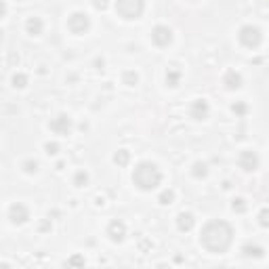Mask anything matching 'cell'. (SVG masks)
Instances as JSON below:
<instances>
[{
  "label": "cell",
  "instance_id": "cell-1",
  "mask_svg": "<svg viewBox=\"0 0 269 269\" xmlns=\"http://www.w3.org/2000/svg\"><path fill=\"white\" fill-rule=\"evenodd\" d=\"M234 238V229L225 221H210L200 234V244L213 254L225 252Z\"/></svg>",
  "mask_w": 269,
  "mask_h": 269
},
{
  "label": "cell",
  "instance_id": "cell-2",
  "mask_svg": "<svg viewBox=\"0 0 269 269\" xmlns=\"http://www.w3.org/2000/svg\"><path fill=\"white\" fill-rule=\"evenodd\" d=\"M160 181H162V172H160L158 166L151 164V162H141L133 172V183L143 191L158 187Z\"/></svg>",
  "mask_w": 269,
  "mask_h": 269
},
{
  "label": "cell",
  "instance_id": "cell-3",
  "mask_svg": "<svg viewBox=\"0 0 269 269\" xmlns=\"http://www.w3.org/2000/svg\"><path fill=\"white\" fill-rule=\"evenodd\" d=\"M145 9V0H116V11L124 19H139Z\"/></svg>",
  "mask_w": 269,
  "mask_h": 269
},
{
  "label": "cell",
  "instance_id": "cell-4",
  "mask_svg": "<svg viewBox=\"0 0 269 269\" xmlns=\"http://www.w3.org/2000/svg\"><path fill=\"white\" fill-rule=\"evenodd\" d=\"M261 38H263V36H261V30L254 28V25H244V28L240 30V42L244 44V47H248V49L259 47Z\"/></svg>",
  "mask_w": 269,
  "mask_h": 269
},
{
  "label": "cell",
  "instance_id": "cell-5",
  "mask_svg": "<svg viewBox=\"0 0 269 269\" xmlns=\"http://www.w3.org/2000/svg\"><path fill=\"white\" fill-rule=\"evenodd\" d=\"M88 25H91V21H88V15H84V13H74V15L67 19V28H69V32H74V34H84L88 30Z\"/></svg>",
  "mask_w": 269,
  "mask_h": 269
},
{
  "label": "cell",
  "instance_id": "cell-6",
  "mask_svg": "<svg viewBox=\"0 0 269 269\" xmlns=\"http://www.w3.org/2000/svg\"><path fill=\"white\" fill-rule=\"evenodd\" d=\"M151 40L156 47H168L172 42V32L170 28H166V25H156L151 32Z\"/></svg>",
  "mask_w": 269,
  "mask_h": 269
},
{
  "label": "cell",
  "instance_id": "cell-7",
  "mask_svg": "<svg viewBox=\"0 0 269 269\" xmlns=\"http://www.w3.org/2000/svg\"><path fill=\"white\" fill-rule=\"evenodd\" d=\"M9 219L13 223H19V225H21V223H25L30 219V210L25 208L23 204H13L11 210H9Z\"/></svg>",
  "mask_w": 269,
  "mask_h": 269
},
{
  "label": "cell",
  "instance_id": "cell-8",
  "mask_svg": "<svg viewBox=\"0 0 269 269\" xmlns=\"http://www.w3.org/2000/svg\"><path fill=\"white\" fill-rule=\"evenodd\" d=\"M107 234H110V238H112L114 242H122L124 234H126L124 223H122V221H112V225L107 227Z\"/></svg>",
  "mask_w": 269,
  "mask_h": 269
},
{
  "label": "cell",
  "instance_id": "cell-9",
  "mask_svg": "<svg viewBox=\"0 0 269 269\" xmlns=\"http://www.w3.org/2000/svg\"><path fill=\"white\" fill-rule=\"evenodd\" d=\"M69 126H72V122H69V118H66V116H59L50 122V129H53L57 134H67Z\"/></svg>",
  "mask_w": 269,
  "mask_h": 269
},
{
  "label": "cell",
  "instance_id": "cell-10",
  "mask_svg": "<svg viewBox=\"0 0 269 269\" xmlns=\"http://www.w3.org/2000/svg\"><path fill=\"white\" fill-rule=\"evenodd\" d=\"M257 162H259V160H257V156H254L252 151H244L240 156V166L244 170H254V168H257Z\"/></svg>",
  "mask_w": 269,
  "mask_h": 269
},
{
  "label": "cell",
  "instance_id": "cell-11",
  "mask_svg": "<svg viewBox=\"0 0 269 269\" xmlns=\"http://www.w3.org/2000/svg\"><path fill=\"white\" fill-rule=\"evenodd\" d=\"M206 114H208V105L204 103V101H196L194 105H191V116H194L196 120H204L206 118Z\"/></svg>",
  "mask_w": 269,
  "mask_h": 269
},
{
  "label": "cell",
  "instance_id": "cell-12",
  "mask_svg": "<svg viewBox=\"0 0 269 269\" xmlns=\"http://www.w3.org/2000/svg\"><path fill=\"white\" fill-rule=\"evenodd\" d=\"M177 225H179L181 232H189V229L194 227V217H191L189 213H181L179 219H177Z\"/></svg>",
  "mask_w": 269,
  "mask_h": 269
},
{
  "label": "cell",
  "instance_id": "cell-13",
  "mask_svg": "<svg viewBox=\"0 0 269 269\" xmlns=\"http://www.w3.org/2000/svg\"><path fill=\"white\" fill-rule=\"evenodd\" d=\"M28 32L30 34H34V36H38L42 32V21L38 17H32L30 21H28Z\"/></svg>",
  "mask_w": 269,
  "mask_h": 269
},
{
  "label": "cell",
  "instance_id": "cell-14",
  "mask_svg": "<svg viewBox=\"0 0 269 269\" xmlns=\"http://www.w3.org/2000/svg\"><path fill=\"white\" fill-rule=\"evenodd\" d=\"M179 72H175V69H168V72H166V82H168L170 86H177L179 84Z\"/></svg>",
  "mask_w": 269,
  "mask_h": 269
},
{
  "label": "cell",
  "instance_id": "cell-15",
  "mask_svg": "<svg viewBox=\"0 0 269 269\" xmlns=\"http://www.w3.org/2000/svg\"><path fill=\"white\" fill-rule=\"evenodd\" d=\"M225 82H232V84H227L229 88H238V86H240V76L234 74V72H229L227 78H225Z\"/></svg>",
  "mask_w": 269,
  "mask_h": 269
},
{
  "label": "cell",
  "instance_id": "cell-16",
  "mask_svg": "<svg viewBox=\"0 0 269 269\" xmlns=\"http://www.w3.org/2000/svg\"><path fill=\"white\" fill-rule=\"evenodd\" d=\"M244 254L246 257H251V254H254V257H261L263 254V248H259V246H244Z\"/></svg>",
  "mask_w": 269,
  "mask_h": 269
},
{
  "label": "cell",
  "instance_id": "cell-17",
  "mask_svg": "<svg viewBox=\"0 0 269 269\" xmlns=\"http://www.w3.org/2000/svg\"><path fill=\"white\" fill-rule=\"evenodd\" d=\"M116 162L118 164H126V162H129V151H120V156H118V153H116Z\"/></svg>",
  "mask_w": 269,
  "mask_h": 269
},
{
  "label": "cell",
  "instance_id": "cell-18",
  "mask_svg": "<svg viewBox=\"0 0 269 269\" xmlns=\"http://www.w3.org/2000/svg\"><path fill=\"white\" fill-rule=\"evenodd\" d=\"M170 200H172V191H164L162 198H160V202H162V204H170Z\"/></svg>",
  "mask_w": 269,
  "mask_h": 269
},
{
  "label": "cell",
  "instance_id": "cell-19",
  "mask_svg": "<svg viewBox=\"0 0 269 269\" xmlns=\"http://www.w3.org/2000/svg\"><path fill=\"white\" fill-rule=\"evenodd\" d=\"M13 82H15V86H25V78H23V76H15Z\"/></svg>",
  "mask_w": 269,
  "mask_h": 269
},
{
  "label": "cell",
  "instance_id": "cell-20",
  "mask_svg": "<svg viewBox=\"0 0 269 269\" xmlns=\"http://www.w3.org/2000/svg\"><path fill=\"white\" fill-rule=\"evenodd\" d=\"M36 162H25V170H28V172H36Z\"/></svg>",
  "mask_w": 269,
  "mask_h": 269
},
{
  "label": "cell",
  "instance_id": "cell-21",
  "mask_svg": "<svg viewBox=\"0 0 269 269\" xmlns=\"http://www.w3.org/2000/svg\"><path fill=\"white\" fill-rule=\"evenodd\" d=\"M95 6H97V9H105V6H107V0H95Z\"/></svg>",
  "mask_w": 269,
  "mask_h": 269
},
{
  "label": "cell",
  "instance_id": "cell-22",
  "mask_svg": "<svg viewBox=\"0 0 269 269\" xmlns=\"http://www.w3.org/2000/svg\"><path fill=\"white\" fill-rule=\"evenodd\" d=\"M86 183V172H78V177H76V183Z\"/></svg>",
  "mask_w": 269,
  "mask_h": 269
},
{
  "label": "cell",
  "instance_id": "cell-23",
  "mask_svg": "<svg viewBox=\"0 0 269 269\" xmlns=\"http://www.w3.org/2000/svg\"><path fill=\"white\" fill-rule=\"evenodd\" d=\"M4 13H6V4H4V2H0V19L4 17Z\"/></svg>",
  "mask_w": 269,
  "mask_h": 269
},
{
  "label": "cell",
  "instance_id": "cell-24",
  "mask_svg": "<svg viewBox=\"0 0 269 269\" xmlns=\"http://www.w3.org/2000/svg\"><path fill=\"white\" fill-rule=\"evenodd\" d=\"M47 150H49V153H55V150H57V145H47Z\"/></svg>",
  "mask_w": 269,
  "mask_h": 269
}]
</instances>
